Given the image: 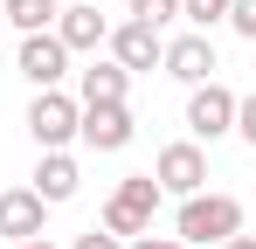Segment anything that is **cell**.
Listing matches in <instances>:
<instances>
[{
	"label": "cell",
	"mask_w": 256,
	"mask_h": 249,
	"mask_svg": "<svg viewBox=\"0 0 256 249\" xmlns=\"http://www.w3.org/2000/svg\"><path fill=\"white\" fill-rule=\"evenodd\" d=\"M173 236H180L187 249H208V242L222 249L228 236H242V201H236V194H208V187H201V194H187V201H180Z\"/></svg>",
	"instance_id": "cell-1"
},
{
	"label": "cell",
	"mask_w": 256,
	"mask_h": 249,
	"mask_svg": "<svg viewBox=\"0 0 256 249\" xmlns=\"http://www.w3.org/2000/svg\"><path fill=\"white\" fill-rule=\"evenodd\" d=\"M160 180L152 173H132V180H118L111 187V201H104V214H97V228H111L118 242H132V236H152V222H160Z\"/></svg>",
	"instance_id": "cell-2"
},
{
	"label": "cell",
	"mask_w": 256,
	"mask_h": 249,
	"mask_svg": "<svg viewBox=\"0 0 256 249\" xmlns=\"http://www.w3.org/2000/svg\"><path fill=\"white\" fill-rule=\"evenodd\" d=\"M76 124H84L76 90H35V104H28V138H35L42 152H70V146H76Z\"/></svg>",
	"instance_id": "cell-3"
},
{
	"label": "cell",
	"mask_w": 256,
	"mask_h": 249,
	"mask_svg": "<svg viewBox=\"0 0 256 249\" xmlns=\"http://www.w3.org/2000/svg\"><path fill=\"white\" fill-rule=\"evenodd\" d=\"M236 132V90L228 83H194L187 90V138L194 146H214V138H228Z\"/></svg>",
	"instance_id": "cell-4"
},
{
	"label": "cell",
	"mask_w": 256,
	"mask_h": 249,
	"mask_svg": "<svg viewBox=\"0 0 256 249\" xmlns=\"http://www.w3.org/2000/svg\"><path fill=\"white\" fill-rule=\"evenodd\" d=\"M152 180H160V194H173V201L201 194V187H208V146H194V138H173V146H160Z\"/></svg>",
	"instance_id": "cell-5"
},
{
	"label": "cell",
	"mask_w": 256,
	"mask_h": 249,
	"mask_svg": "<svg viewBox=\"0 0 256 249\" xmlns=\"http://www.w3.org/2000/svg\"><path fill=\"white\" fill-rule=\"evenodd\" d=\"M104 48H111V62H118V70H132V76H138V70H160L166 35H160L152 21H138V14H132V21H118V28L104 35Z\"/></svg>",
	"instance_id": "cell-6"
},
{
	"label": "cell",
	"mask_w": 256,
	"mask_h": 249,
	"mask_svg": "<svg viewBox=\"0 0 256 249\" xmlns=\"http://www.w3.org/2000/svg\"><path fill=\"white\" fill-rule=\"evenodd\" d=\"M14 70L35 83V90H62V76H70V48H62V35H56V28H42V35H21Z\"/></svg>",
	"instance_id": "cell-7"
},
{
	"label": "cell",
	"mask_w": 256,
	"mask_h": 249,
	"mask_svg": "<svg viewBox=\"0 0 256 249\" xmlns=\"http://www.w3.org/2000/svg\"><path fill=\"white\" fill-rule=\"evenodd\" d=\"M138 118H132V104H84V124H76V138H84L90 152H125Z\"/></svg>",
	"instance_id": "cell-8"
},
{
	"label": "cell",
	"mask_w": 256,
	"mask_h": 249,
	"mask_svg": "<svg viewBox=\"0 0 256 249\" xmlns=\"http://www.w3.org/2000/svg\"><path fill=\"white\" fill-rule=\"evenodd\" d=\"M160 70H166L173 83H187V90H194V83H208L214 70H222V56H214L208 35H173L166 56H160Z\"/></svg>",
	"instance_id": "cell-9"
},
{
	"label": "cell",
	"mask_w": 256,
	"mask_h": 249,
	"mask_svg": "<svg viewBox=\"0 0 256 249\" xmlns=\"http://www.w3.org/2000/svg\"><path fill=\"white\" fill-rule=\"evenodd\" d=\"M0 236H7V242L48 236V201L35 194V187H7V194H0Z\"/></svg>",
	"instance_id": "cell-10"
},
{
	"label": "cell",
	"mask_w": 256,
	"mask_h": 249,
	"mask_svg": "<svg viewBox=\"0 0 256 249\" xmlns=\"http://www.w3.org/2000/svg\"><path fill=\"white\" fill-rule=\"evenodd\" d=\"M56 35H62V48H70V56H97V48H104V35H111V21H104L97 7H84V0H76V7L62 0Z\"/></svg>",
	"instance_id": "cell-11"
},
{
	"label": "cell",
	"mask_w": 256,
	"mask_h": 249,
	"mask_svg": "<svg viewBox=\"0 0 256 249\" xmlns=\"http://www.w3.org/2000/svg\"><path fill=\"white\" fill-rule=\"evenodd\" d=\"M125 97H132V70H118L111 56L104 62L90 56L84 70H76V104H125Z\"/></svg>",
	"instance_id": "cell-12"
},
{
	"label": "cell",
	"mask_w": 256,
	"mask_h": 249,
	"mask_svg": "<svg viewBox=\"0 0 256 249\" xmlns=\"http://www.w3.org/2000/svg\"><path fill=\"white\" fill-rule=\"evenodd\" d=\"M76 187H84V166H76V152H42V160H35V194H42L48 208L76 201Z\"/></svg>",
	"instance_id": "cell-13"
},
{
	"label": "cell",
	"mask_w": 256,
	"mask_h": 249,
	"mask_svg": "<svg viewBox=\"0 0 256 249\" xmlns=\"http://www.w3.org/2000/svg\"><path fill=\"white\" fill-rule=\"evenodd\" d=\"M0 14H7V28H21V35H42V28H56L62 0H0Z\"/></svg>",
	"instance_id": "cell-14"
},
{
	"label": "cell",
	"mask_w": 256,
	"mask_h": 249,
	"mask_svg": "<svg viewBox=\"0 0 256 249\" xmlns=\"http://www.w3.org/2000/svg\"><path fill=\"white\" fill-rule=\"evenodd\" d=\"M180 21H194V35L228 28V0H180Z\"/></svg>",
	"instance_id": "cell-15"
},
{
	"label": "cell",
	"mask_w": 256,
	"mask_h": 249,
	"mask_svg": "<svg viewBox=\"0 0 256 249\" xmlns=\"http://www.w3.org/2000/svg\"><path fill=\"white\" fill-rule=\"evenodd\" d=\"M132 14L152 21V28H166V21H180V0H132Z\"/></svg>",
	"instance_id": "cell-16"
},
{
	"label": "cell",
	"mask_w": 256,
	"mask_h": 249,
	"mask_svg": "<svg viewBox=\"0 0 256 249\" xmlns=\"http://www.w3.org/2000/svg\"><path fill=\"white\" fill-rule=\"evenodd\" d=\"M228 28L242 42H256V0H228Z\"/></svg>",
	"instance_id": "cell-17"
},
{
	"label": "cell",
	"mask_w": 256,
	"mask_h": 249,
	"mask_svg": "<svg viewBox=\"0 0 256 249\" xmlns=\"http://www.w3.org/2000/svg\"><path fill=\"white\" fill-rule=\"evenodd\" d=\"M236 138L256 146V90H250V97H236Z\"/></svg>",
	"instance_id": "cell-18"
},
{
	"label": "cell",
	"mask_w": 256,
	"mask_h": 249,
	"mask_svg": "<svg viewBox=\"0 0 256 249\" xmlns=\"http://www.w3.org/2000/svg\"><path fill=\"white\" fill-rule=\"evenodd\" d=\"M70 249H125V242H118L111 228H84V236H76V242H70Z\"/></svg>",
	"instance_id": "cell-19"
},
{
	"label": "cell",
	"mask_w": 256,
	"mask_h": 249,
	"mask_svg": "<svg viewBox=\"0 0 256 249\" xmlns=\"http://www.w3.org/2000/svg\"><path fill=\"white\" fill-rule=\"evenodd\" d=\"M125 249H187V242H180V236H132Z\"/></svg>",
	"instance_id": "cell-20"
},
{
	"label": "cell",
	"mask_w": 256,
	"mask_h": 249,
	"mask_svg": "<svg viewBox=\"0 0 256 249\" xmlns=\"http://www.w3.org/2000/svg\"><path fill=\"white\" fill-rule=\"evenodd\" d=\"M222 249H256V236H228V242H222Z\"/></svg>",
	"instance_id": "cell-21"
},
{
	"label": "cell",
	"mask_w": 256,
	"mask_h": 249,
	"mask_svg": "<svg viewBox=\"0 0 256 249\" xmlns=\"http://www.w3.org/2000/svg\"><path fill=\"white\" fill-rule=\"evenodd\" d=\"M14 249H62V242H48V236H35V242H14Z\"/></svg>",
	"instance_id": "cell-22"
},
{
	"label": "cell",
	"mask_w": 256,
	"mask_h": 249,
	"mask_svg": "<svg viewBox=\"0 0 256 249\" xmlns=\"http://www.w3.org/2000/svg\"><path fill=\"white\" fill-rule=\"evenodd\" d=\"M0 28H7V14H0Z\"/></svg>",
	"instance_id": "cell-23"
},
{
	"label": "cell",
	"mask_w": 256,
	"mask_h": 249,
	"mask_svg": "<svg viewBox=\"0 0 256 249\" xmlns=\"http://www.w3.org/2000/svg\"><path fill=\"white\" fill-rule=\"evenodd\" d=\"M125 7H132V0H125Z\"/></svg>",
	"instance_id": "cell-24"
}]
</instances>
